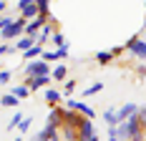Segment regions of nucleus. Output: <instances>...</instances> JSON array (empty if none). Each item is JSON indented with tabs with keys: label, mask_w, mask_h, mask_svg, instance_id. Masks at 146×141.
<instances>
[{
	"label": "nucleus",
	"mask_w": 146,
	"mask_h": 141,
	"mask_svg": "<svg viewBox=\"0 0 146 141\" xmlns=\"http://www.w3.org/2000/svg\"><path fill=\"white\" fill-rule=\"evenodd\" d=\"M30 124H33L30 118H23V121H20V126H18V131H20V136H25V131L30 128Z\"/></svg>",
	"instance_id": "obj_27"
},
{
	"label": "nucleus",
	"mask_w": 146,
	"mask_h": 141,
	"mask_svg": "<svg viewBox=\"0 0 146 141\" xmlns=\"http://www.w3.org/2000/svg\"><path fill=\"white\" fill-rule=\"evenodd\" d=\"M10 83V70H0V86Z\"/></svg>",
	"instance_id": "obj_30"
},
{
	"label": "nucleus",
	"mask_w": 146,
	"mask_h": 141,
	"mask_svg": "<svg viewBox=\"0 0 146 141\" xmlns=\"http://www.w3.org/2000/svg\"><path fill=\"white\" fill-rule=\"evenodd\" d=\"M20 121H23V113H20V111H15V113H13V118H10V124H8V131L18 128V126H20Z\"/></svg>",
	"instance_id": "obj_23"
},
{
	"label": "nucleus",
	"mask_w": 146,
	"mask_h": 141,
	"mask_svg": "<svg viewBox=\"0 0 146 141\" xmlns=\"http://www.w3.org/2000/svg\"><path fill=\"white\" fill-rule=\"evenodd\" d=\"M50 41H53V45H56V48H60V45H66V35H63V33H60V30H56V33H53V38H50Z\"/></svg>",
	"instance_id": "obj_24"
},
{
	"label": "nucleus",
	"mask_w": 146,
	"mask_h": 141,
	"mask_svg": "<svg viewBox=\"0 0 146 141\" xmlns=\"http://www.w3.org/2000/svg\"><path fill=\"white\" fill-rule=\"evenodd\" d=\"M73 91H76V81H73V78H68V81L63 83V91H60V93H63V96L68 98V96H71Z\"/></svg>",
	"instance_id": "obj_22"
},
{
	"label": "nucleus",
	"mask_w": 146,
	"mask_h": 141,
	"mask_svg": "<svg viewBox=\"0 0 146 141\" xmlns=\"http://www.w3.org/2000/svg\"><path fill=\"white\" fill-rule=\"evenodd\" d=\"M18 103H20V101L15 98L13 93H8V91H5L3 98H0V106H3V108H13V106H18Z\"/></svg>",
	"instance_id": "obj_15"
},
{
	"label": "nucleus",
	"mask_w": 146,
	"mask_h": 141,
	"mask_svg": "<svg viewBox=\"0 0 146 141\" xmlns=\"http://www.w3.org/2000/svg\"><path fill=\"white\" fill-rule=\"evenodd\" d=\"M66 76H68V68H66V63H58L56 68L50 70V78H53V81H63V83H66Z\"/></svg>",
	"instance_id": "obj_14"
},
{
	"label": "nucleus",
	"mask_w": 146,
	"mask_h": 141,
	"mask_svg": "<svg viewBox=\"0 0 146 141\" xmlns=\"http://www.w3.org/2000/svg\"><path fill=\"white\" fill-rule=\"evenodd\" d=\"M126 51L131 53L133 58H139V61H146V38H131V41L126 43Z\"/></svg>",
	"instance_id": "obj_5"
},
{
	"label": "nucleus",
	"mask_w": 146,
	"mask_h": 141,
	"mask_svg": "<svg viewBox=\"0 0 146 141\" xmlns=\"http://www.w3.org/2000/svg\"><path fill=\"white\" fill-rule=\"evenodd\" d=\"M8 93H13V96H15L18 101H25V98H30V88H28V83H25V86H13V88H10Z\"/></svg>",
	"instance_id": "obj_11"
},
{
	"label": "nucleus",
	"mask_w": 146,
	"mask_h": 141,
	"mask_svg": "<svg viewBox=\"0 0 146 141\" xmlns=\"http://www.w3.org/2000/svg\"><path fill=\"white\" fill-rule=\"evenodd\" d=\"M136 116H139V121H141V126H144V131H146V106L144 108L139 106V113H136Z\"/></svg>",
	"instance_id": "obj_29"
},
{
	"label": "nucleus",
	"mask_w": 146,
	"mask_h": 141,
	"mask_svg": "<svg viewBox=\"0 0 146 141\" xmlns=\"http://www.w3.org/2000/svg\"><path fill=\"white\" fill-rule=\"evenodd\" d=\"M60 98H63L60 91H56V88H45V103H48L50 108H56V106L60 103Z\"/></svg>",
	"instance_id": "obj_10"
},
{
	"label": "nucleus",
	"mask_w": 146,
	"mask_h": 141,
	"mask_svg": "<svg viewBox=\"0 0 146 141\" xmlns=\"http://www.w3.org/2000/svg\"><path fill=\"white\" fill-rule=\"evenodd\" d=\"M60 136L66 141H78V131L71 128V126H60Z\"/></svg>",
	"instance_id": "obj_19"
},
{
	"label": "nucleus",
	"mask_w": 146,
	"mask_h": 141,
	"mask_svg": "<svg viewBox=\"0 0 146 141\" xmlns=\"http://www.w3.org/2000/svg\"><path fill=\"white\" fill-rule=\"evenodd\" d=\"M43 61L48 63V66H50V63H56V53H53V51H43Z\"/></svg>",
	"instance_id": "obj_28"
},
{
	"label": "nucleus",
	"mask_w": 146,
	"mask_h": 141,
	"mask_svg": "<svg viewBox=\"0 0 146 141\" xmlns=\"http://www.w3.org/2000/svg\"><path fill=\"white\" fill-rule=\"evenodd\" d=\"M38 10H40V15H43V18H48V20H50V3H48V0H38Z\"/></svg>",
	"instance_id": "obj_21"
},
{
	"label": "nucleus",
	"mask_w": 146,
	"mask_h": 141,
	"mask_svg": "<svg viewBox=\"0 0 146 141\" xmlns=\"http://www.w3.org/2000/svg\"><path fill=\"white\" fill-rule=\"evenodd\" d=\"M25 25H28V23H25L23 18H15V20L8 25V28L0 30V38H3L5 43H15V41H20V38L25 35Z\"/></svg>",
	"instance_id": "obj_1"
},
{
	"label": "nucleus",
	"mask_w": 146,
	"mask_h": 141,
	"mask_svg": "<svg viewBox=\"0 0 146 141\" xmlns=\"http://www.w3.org/2000/svg\"><path fill=\"white\" fill-rule=\"evenodd\" d=\"M50 70L53 68L40 58V61H30V63H25V66H23V76L30 81V78H38V76H50Z\"/></svg>",
	"instance_id": "obj_2"
},
{
	"label": "nucleus",
	"mask_w": 146,
	"mask_h": 141,
	"mask_svg": "<svg viewBox=\"0 0 146 141\" xmlns=\"http://www.w3.org/2000/svg\"><path fill=\"white\" fill-rule=\"evenodd\" d=\"M111 61H113V53H111V51H98V53H96V63H98V66H106V63H111Z\"/></svg>",
	"instance_id": "obj_18"
},
{
	"label": "nucleus",
	"mask_w": 146,
	"mask_h": 141,
	"mask_svg": "<svg viewBox=\"0 0 146 141\" xmlns=\"http://www.w3.org/2000/svg\"><path fill=\"white\" fill-rule=\"evenodd\" d=\"M111 53H113V58H118L121 53H123V48H121V45H118V48H111Z\"/></svg>",
	"instance_id": "obj_32"
},
{
	"label": "nucleus",
	"mask_w": 146,
	"mask_h": 141,
	"mask_svg": "<svg viewBox=\"0 0 146 141\" xmlns=\"http://www.w3.org/2000/svg\"><path fill=\"white\" fill-rule=\"evenodd\" d=\"M144 8H146V0H144Z\"/></svg>",
	"instance_id": "obj_35"
},
{
	"label": "nucleus",
	"mask_w": 146,
	"mask_h": 141,
	"mask_svg": "<svg viewBox=\"0 0 146 141\" xmlns=\"http://www.w3.org/2000/svg\"><path fill=\"white\" fill-rule=\"evenodd\" d=\"M106 136H108V141H121V139H118V128L116 126H108V128H106Z\"/></svg>",
	"instance_id": "obj_26"
},
{
	"label": "nucleus",
	"mask_w": 146,
	"mask_h": 141,
	"mask_svg": "<svg viewBox=\"0 0 146 141\" xmlns=\"http://www.w3.org/2000/svg\"><path fill=\"white\" fill-rule=\"evenodd\" d=\"M18 10H20V18L30 23V20H35L40 10H38V0H18Z\"/></svg>",
	"instance_id": "obj_3"
},
{
	"label": "nucleus",
	"mask_w": 146,
	"mask_h": 141,
	"mask_svg": "<svg viewBox=\"0 0 146 141\" xmlns=\"http://www.w3.org/2000/svg\"><path fill=\"white\" fill-rule=\"evenodd\" d=\"M103 121H106V126H118L116 108H106V111H103Z\"/></svg>",
	"instance_id": "obj_17"
},
{
	"label": "nucleus",
	"mask_w": 146,
	"mask_h": 141,
	"mask_svg": "<svg viewBox=\"0 0 146 141\" xmlns=\"http://www.w3.org/2000/svg\"><path fill=\"white\" fill-rule=\"evenodd\" d=\"M8 53H15V43L0 41V56H8Z\"/></svg>",
	"instance_id": "obj_25"
},
{
	"label": "nucleus",
	"mask_w": 146,
	"mask_h": 141,
	"mask_svg": "<svg viewBox=\"0 0 146 141\" xmlns=\"http://www.w3.org/2000/svg\"><path fill=\"white\" fill-rule=\"evenodd\" d=\"M13 141H23V136H18V139H13Z\"/></svg>",
	"instance_id": "obj_34"
},
{
	"label": "nucleus",
	"mask_w": 146,
	"mask_h": 141,
	"mask_svg": "<svg viewBox=\"0 0 146 141\" xmlns=\"http://www.w3.org/2000/svg\"><path fill=\"white\" fill-rule=\"evenodd\" d=\"M50 81H53L50 76H38V78H30V81H28L30 93H33V91H40V88H48V83H50Z\"/></svg>",
	"instance_id": "obj_9"
},
{
	"label": "nucleus",
	"mask_w": 146,
	"mask_h": 141,
	"mask_svg": "<svg viewBox=\"0 0 146 141\" xmlns=\"http://www.w3.org/2000/svg\"><path fill=\"white\" fill-rule=\"evenodd\" d=\"M33 45H35V38H30V35H23L20 41H15V51H23V53H28Z\"/></svg>",
	"instance_id": "obj_13"
},
{
	"label": "nucleus",
	"mask_w": 146,
	"mask_h": 141,
	"mask_svg": "<svg viewBox=\"0 0 146 141\" xmlns=\"http://www.w3.org/2000/svg\"><path fill=\"white\" fill-rule=\"evenodd\" d=\"M66 108H71V111H78L81 116H86L88 121H93L96 118V111L88 106L86 101H76V98H66Z\"/></svg>",
	"instance_id": "obj_4"
},
{
	"label": "nucleus",
	"mask_w": 146,
	"mask_h": 141,
	"mask_svg": "<svg viewBox=\"0 0 146 141\" xmlns=\"http://www.w3.org/2000/svg\"><path fill=\"white\" fill-rule=\"evenodd\" d=\"M101 91H103V83L96 81V83H91L86 91H81V93H83V98H91V96H96V93H101Z\"/></svg>",
	"instance_id": "obj_16"
},
{
	"label": "nucleus",
	"mask_w": 146,
	"mask_h": 141,
	"mask_svg": "<svg viewBox=\"0 0 146 141\" xmlns=\"http://www.w3.org/2000/svg\"><path fill=\"white\" fill-rule=\"evenodd\" d=\"M96 136V128H93V121L83 118V124L78 126V141H91Z\"/></svg>",
	"instance_id": "obj_8"
},
{
	"label": "nucleus",
	"mask_w": 146,
	"mask_h": 141,
	"mask_svg": "<svg viewBox=\"0 0 146 141\" xmlns=\"http://www.w3.org/2000/svg\"><path fill=\"white\" fill-rule=\"evenodd\" d=\"M91 141H101V136H98V134H96V136H93V139H91Z\"/></svg>",
	"instance_id": "obj_33"
},
{
	"label": "nucleus",
	"mask_w": 146,
	"mask_h": 141,
	"mask_svg": "<svg viewBox=\"0 0 146 141\" xmlns=\"http://www.w3.org/2000/svg\"><path fill=\"white\" fill-rule=\"evenodd\" d=\"M136 113H139V106L129 101V103H123L121 108H116V118H118V124H123V121H129V118H133Z\"/></svg>",
	"instance_id": "obj_6"
},
{
	"label": "nucleus",
	"mask_w": 146,
	"mask_h": 141,
	"mask_svg": "<svg viewBox=\"0 0 146 141\" xmlns=\"http://www.w3.org/2000/svg\"><path fill=\"white\" fill-rule=\"evenodd\" d=\"M68 48H71V45L66 43V45H60V48H56V51H53V53H56V61H58V63H66V58H68Z\"/></svg>",
	"instance_id": "obj_20"
},
{
	"label": "nucleus",
	"mask_w": 146,
	"mask_h": 141,
	"mask_svg": "<svg viewBox=\"0 0 146 141\" xmlns=\"http://www.w3.org/2000/svg\"><path fill=\"white\" fill-rule=\"evenodd\" d=\"M5 10H8V3H5V0H0V15H8Z\"/></svg>",
	"instance_id": "obj_31"
},
{
	"label": "nucleus",
	"mask_w": 146,
	"mask_h": 141,
	"mask_svg": "<svg viewBox=\"0 0 146 141\" xmlns=\"http://www.w3.org/2000/svg\"><path fill=\"white\" fill-rule=\"evenodd\" d=\"M48 25V18H43V15H38L35 20H30L28 25H25V35H30V38H38V33Z\"/></svg>",
	"instance_id": "obj_7"
},
{
	"label": "nucleus",
	"mask_w": 146,
	"mask_h": 141,
	"mask_svg": "<svg viewBox=\"0 0 146 141\" xmlns=\"http://www.w3.org/2000/svg\"><path fill=\"white\" fill-rule=\"evenodd\" d=\"M23 58H25V63H30V61H40V58H43V45L35 43L28 53H23Z\"/></svg>",
	"instance_id": "obj_12"
}]
</instances>
